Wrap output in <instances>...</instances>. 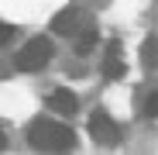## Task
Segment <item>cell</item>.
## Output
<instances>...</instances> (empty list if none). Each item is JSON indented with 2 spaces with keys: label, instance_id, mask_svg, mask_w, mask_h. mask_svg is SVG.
Masks as SVG:
<instances>
[{
  "label": "cell",
  "instance_id": "obj_1",
  "mask_svg": "<svg viewBox=\"0 0 158 155\" xmlns=\"http://www.w3.org/2000/svg\"><path fill=\"white\" fill-rule=\"evenodd\" d=\"M28 145L35 152H69L76 145V135L72 127L62 124V121H45L38 117L31 127H28Z\"/></svg>",
  "mask_w": 158,
  "mask_h": 155
},
{
  "label": "cell",
  "instance_id": "obj_2",
  "mask_svg": "<svg viewBox=\"0 0 158 155\" xmlns=\"http://www.w3.org/2000/svg\"><path fill=\"white\" fill-rule=\"evenodd\" d=\"M52 55H55L52 38H31V41L14 55V66L24 69V72H38V69H45V66L52 62Z\"/></svg>",
  "mask_w": 158,
  "mask_h": 155
},
{
  "label": "cell",
  "instance_id": "obj_3",
  "mask_svg": "<svg viewBox=\"0 0 158 155\" xmlns=\"http://www.w3.org/2000/svg\"><path fill=\"white\" fill-rule=\"evenodd\" d=\"M89 135H93L100 145H117V141H120V124L110 121L103 110H96V114L89 117Z\"/></svg>",
  "mask_w": 158,
  "mask_h": 155
},
{
  "label": "cell",
  "instance_id": "obj_4",
  "mask_svg": "<svg viewBox=\"0 0 158 155\" xmlns=\"http://www.w3.org/2000/svg\"><path fill=\"white\" fill-rule=\"evenodd\" d=\"M86 24V17H83V11H76V7H65L55 21H52V31L55 35H65V38H72L79 28Z\"/></svg>",
  "mask_w": 158,
  "mask_h": 155
},
{
  "label": "cell",
  "instance_id": "obj_5",
  "mask_svg": "<svg viewBox=\"0 0 158 155\" xmlns=\"http://www.w3.org/2000/svg\"><path fill=\"white\" fill-rule=\"evenodd\" d=\"M45 103H48V107L52 110H55V114H62V117H69V114H76V107H79V100H76V93L72 90H52L48 97H45Z\"/></svg>",
  "mask_w": 158,
  "mask_h": 155
},
{
  "label": "cell",
  "instance_id": "obj_6",
  "mask_svg": "<svg viewBox=\"0 0 158 155\" xmlns=\"http://www.w3.org/2000/svg\"><path fill=\"white\" fill-rule=\"evenodd\" d=\"M103 76H107V80L124 76V55H120V45H117V41H110L107 55H103Z\"/></svg>",
  "mask_w": 158,
  "mask_h": 155
},
{
  "label": "cell",
  "instance_id": "obj_7",
  "mask_svg": "<svg viewBox=\"0 0 158 155\" xmlns=\"http://www.w3.org/2000/svg\"><path fill=\"white\" fill-rule=\"evenodd\" d=\"M72 38H76V52H79V55H89L93 45H96V24H93V21H86V24H83V28H79Z\"/></svg>",
  "mask_w": 158,
  "mask_h": 155
},
{
  "label": "cell",
  "instance_id": "obj_8",
  "mask_svg": "<svg viewBox=\"0 0 158 155\" xmlns=\"http://www.w3.org/2000/svg\"><path fill=\"white\" fill-rule=\"evenodd\" d=\"M14 35H17V28H14V24H4V21H0V45H7Z\"/></svg>",
  "mask_w": 158,
  "mask_h": 155
},
{
  "label": "cell",
  "instance_id": "obj_9",
  "mask_svg": "<svg viewBox=\"0 0 158 155\" xmlns=\"http://www.w3.org/2000/svg\"><path fill=\"white\" fill-rule=\"evenodd\" d=\"M144 62H148V66H155V38L144 45Z\"/></svg>",
  "mask_w": 158,
  "mask_h": 155
},
{
  "label": "cell",
  "instance_id": "obj_10",
  "mask_svg": "<svg viewBox=\"0 0 158 155\" xmlns=\"http://www.w3.org/2000/svg\"><path fill=\"white\" fill-rule=\"evenodd\" d=\"M0 148H4V127H0Z\"/></svg>",
  "mask_w": 158,
  "mask_h": 155
}]
</instances>
